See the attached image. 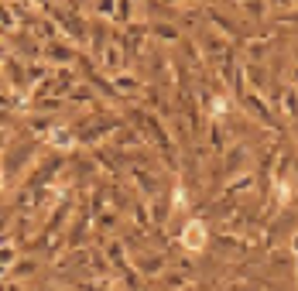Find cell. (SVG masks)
Returning <instances> with one entry per match:
<instances>
[{
	"label": "cell",
	"mask_w": 298,
	"mask_h": 291,
	"mask_svg": "<svg viewBox=\"0 0 298 291\" xmlns=\"http://www.w3.org/2000/svg\"><path fill=\"white\" fill-rule=\"evenodd\" d=\"M202 233H206V226L199 223V219H192V223L185 226V236H182V243L189 247V250H199V247L206 243V236H202Z\"/></svg>",
	"instance_id": "obj_1"
}]
</instances>
